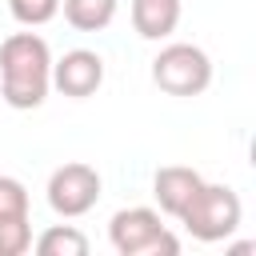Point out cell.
I'll return each mask as SVG.
<instances>
[{"label": "cell", "instance_id": "6da1fadb", "mask_svg": "<svg viewBox=\"0 0 256 256\" xmlns=\"http://www.w3.org/2000/svg\"><path fill=\"white\" fill-rule=\"evenodd\" d=\"M52 92V52L36 32H12L0 44V100L16 112L40 108Z\"/></svg>", "mask_w": 256, "mask_h": 256}, {"label": "cell", "instance_id": "7a4b0ae2", "mask_svg": "<svg viewBox=\"0 0 256 256\" xmlns=\"http://www.w3.org/2000/svg\"><path fill=\"white\" fill-rule=\"evenodd\" d=\"M240 216H244V204H240L236 188H228V184H200L196 196L188 200V208L176 220L188 228L192 240L216 244V240H228L240 228Z\"/></svg>", "mask_w": 256, "mask_h": 256}, {"label": "cell", "instance_id": "3957f363", "mask_svg": "<svg viewBox=\"0 0 256 256\" xmlns=\"http://www.w3.org/2000/svg\"><path fill=\"white\" fill-rule=\"evenodd\" d=\"M108 240L120 256H176L180 240L168 232V224L160 220L156 208H120L108 220Z\"/></svg>", "mask_w": 256, "mask_h": 256}, {"label": "cell", "instance_id": "277c9868", "mask_svg": "<svg viewBox=\"0 0 256 256\" xmlns=\"http://www.w3.org/2000/svg\"><path fill=\"white\" fill-rule=\"evenodd\" d=\"M152 84L168 96H200L212 84V60L196 44H164L152 60Z\"/></svg>", "mask_w": 256, "mask_h": 256}, {"label": "cell", "instance_id": "5b68a950", "mask_svg": "<svg viewBox=\"0 0 256 256\" xmlns=\"http://www.w3.org/2000/svg\"><path fill=\"white\" fill-rule=\"evenodd\" d=\"M48 208L64 220H76L84 212L96 208L100 200V172L84 160H72V164H60L52 176H48Z\"/></svg>", "mask_w": 256, "mask_h": 256}, {"label": "cell", "instance_id": "8992f818", "mask_svg": "<svg viewBox=\"0 0 256 256\" xmlns=\"http://www.w3.org/2000/svg\"><path fill=\"white\" fill-rule=\"evenodd\" d=\"M104 84V60L92 48H72L60 60H52V88L72 96V100H88L96 96V88Z\"/></svg>", "mask_w": 256, "mask_h": 256}, {"label": "cell", "instance_id": "52a82bcc", "mask_svg": "<svg viewBox=\"0 0 256 256\" xmlns=\"http://www.w3.org/2000/svg\"><path fill=\"white\" fill-rule=\"evenodd\" d=\"M200 184H204V176H200L196 168L168 164V168H160V172L152 176V196H156L160 212H168V216H180V212L188 208V200L196 196V188H200Z\"/></svg>", "mask_w": 256, "mask_h": 256}, {"label": "cell", "instance_id": "ba28073f", "mask_svg": "<svg viewBox=\"0 0 256 256\" xmlns=\"http://www.w3.org/2000/svg\"><path fill=\"white\" fill-rule=\"evenodd\" d=\"M180 24V0H132V28L140 40H168Z\"/></svg>", "mask_w": 256, "mask_h": 256}, {"label": "cell", "instance_id": "9c48e42d", "mask_svg": "<svg viewBox=\"0 0 256 256\" xmlns=\"http://www.w3.org/2000/svg\"><path fill=\"white\" fill-rule=\"evenodd\" d=\"M60 8L76 32H104L116 20V0H60Z\"/></svg>", "mask_w": 256, "mask_h": 256}, {"label": "cell", "instance_id": "30bf717a", "mask_svg": "<svg viewBox=\"0 0 256 256\" xmlns=\"http://www.w3.org/2000/svg\"><path fill=\"white\" fill-rule=\"evenodd\" d=\"M40 256H88V236L76 224H52L36 236Z\"/></svg>", "mask_w": 256, "mask_h": 256}, {"label": "cell", "instance_id": "8fae6325", "mask_svg": "<svg viewBox=\"0 0 256 256\" xmlns=\"http://www.w3.org/2000/svg\"><path fill=\"white\" fill-rule=\"evenodd\" d=\"M8 12L24 28H40L60 12V0H8Z\"/></svg>", "mask_w": 256, "mask_h": 256}, {"label": "cell", "instance_id": "7c38bea8", "mask_svg": "<svg viewBox=\"0 0 256 256\" xmlns=\"http://www.w3.org/2000/svg\"><path fill=\"white\" fill-rule=\"evenodd\" d=\"M28 216V188L16 176H0V220H24Z\"/></svg>", "mask_w": 256, "mask_h": 256}, {"label": "cell", "instance_id": "4fadbf2b", "mask_svg": "<svg viewBox=\"0 0 256 256\" xmlns=\"http://www.w3.org/2000/svg\"><path fill=\"white\" fill-rule=\"evenodd\" d=\"M32 248V224L24 220H0V256H24Z\"/></svg>", "mask_w": 256, "mask_h": 256}]
</instances>
